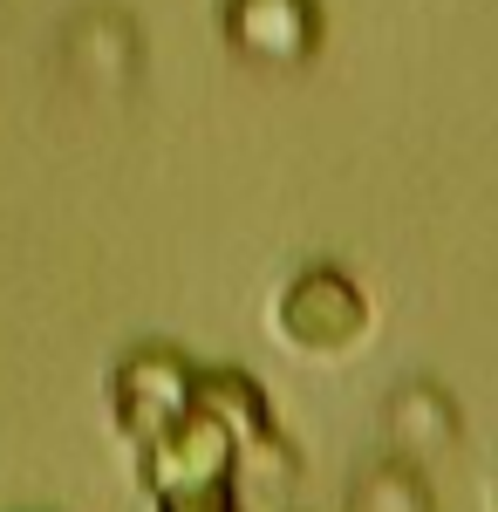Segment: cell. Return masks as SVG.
<instances>
[{
    "label": "cell",
    "mask_w": 498,
    "mask_h": 512,
    "mask_svg": "<svg viewBox=\"0 0 498 512\" xmlns=\"http://www.w3.org/2000/svg\"><path fill=\"white\" fill-rule=\"evenodd\" d=\"M273 335L294 355H342L369 335V301L342 267H307L273 301Z\"/></svg>",
    "instance_id": "6da1fadb"
},
{
    "label": "cell",
    "mask_w": 498,
    "mask_h": 512,
    "mask_svg": "<svg viewBox=\"0 0 498 512\" xmlns=\"http://www.w3.org/2000/svg\"><path fill=\"white\" fill-rule=\"evenodd\" d=\"M232 444L205 410H185V417H171L157 437L137 444V478H144V492L151 499H178V492H212V485H226L232 478Z\"/></svg>",
    "instance_id": "7a4b0ae2"
},
{
    "label": "cell",
    "mask_w": 498,
    "mask_h": 512,
    "mask_svg": "<svg viewBox=\"0 0 498 512\" xmlns=\"http://www.w3.org/2000/svg\"><path fill=\"white\" fill-rule=\"evenodd\" d=\"M192 362L171 349H137L116 362L110 376V424L130 444H144V437H157L171 417H185L192 410Z\"/></svg>",
    "instance_id": "3957f363"
},
{
    "label": "cell",
    "mask_w": 498,
    "mask_h": 512,
    "mask_svg": "<svg viewBox=\"0 0 498 512\" xmlns=\"http://www.w3.org/2000/svg\"><path fill=\"white\" fill-rule=\"evenodd\" d=\"M226 41L260 69H301L321 48V0H226Z\"/></svg>",
    "instance_id": "277c9868"
},
{
    "label": "cell",
    "mask_w": 498,
    "mask_h": 512,
    "mask_svg": "<svg viewBox=\"0 0 498 512\" xmlns=\"http://www.w3.org/2000/svg\"><path fill=\"white\" fill-rule=\"evenodd\" d=\"M192 403L232 437V444H253L260 431H273V403H267V390H260L246 369H198L192 376Z\"/></svg>",
    "instance_id": "5b68a950"
},
{
    "label": "cell",
    "mask_w": 498,
    "mask_h": 512,
    "mask_svg": "<svg viewBox=\"0 0 498 512\" xmlns=\"http://www.w3.org/2000/svg\"><path fill=\"white\" fill-rule=\"evenodd\" d=\"M157 512H246L232 499V485H212V492H178V499H157Z\"/></svg>",
    "instance_id": "8992f818"
},
{
    "label": "cell",
    "mask_w": 498,
    "mask_h": 512,
    "mask_svg": "<svg viewBox=\"0 0 498 512\" xmlns=\"http://www.w3.org/2000/svg\"><path fill=\"white\" fill-rule=\"evenodd\" d=\"M492 512H498V492H492Z\"/></svg>",
    "instance_id": "52a82bcc"
}]
</instances>
